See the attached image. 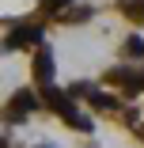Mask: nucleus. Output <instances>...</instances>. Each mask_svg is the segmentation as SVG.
Instances as JSON below:
<instances>
[{"label":"nucleus","mask_w":144,"mask_h":148,"mask_svg":"<svg viewBox=\"0 0 144 148\" xmlns=\"http://www.w3.org/2000/svg\"><path fill=\"white\" fill-rule=\"evenodd\" d=\"M42 99H46V106H53L57 114H61L65 122H68V118H76V106H72V99H68L65 91H57V87H49V84H46V91H42Z\"/></svg>","instance_id":"nucleus-1"},{"label":"nucleus","mask_w":144,"mask_h":148,"mask_svg":"<svg viewBox=\"0 0 144 148\" xmlns=\"http://www.w3.org/2000/svg\"><path fill=\"white\" fill-rule=\"evenodd\" d=\"M42 42V27H15V31L8 34V46H38Z\"/></svg>","instance_id":"nucleus-2"},{"label":"nucleus","mask_w":144,"mask_h":148,"mask_svg":"<svg viewBox=\"0 0 144 148\" xmlns=\"http://www.w3.org/2000/svg\"><path fill=\"white\" fill-rule=\"evenodd\" d=\"M34 106H38V103H34V95H27V91H19V95L12 99V106H8V110H12L8 118H15V122H19V118H27V110H34Z\"/></svg>","instance_id":"nucleus-3"},{"label":"nucleus","mask_w":144,"mask_h":148,"mask_svg":"<svg viewBox=\"0 0 144 148\" xmlns=\"http://www.w3.org/2000/svg\"><path fill=\"white\" fill-rule=\"evenodd\" d=\"M34 76H38L42 84H49V76H53V57H49V49L38 53V61H34Z\"/></svg>","instance_id":"nucleus-4"},{"label":"nucleus","mask_w":144,"mask_h":148,"mask_svg":"<svg viewBox=\"0 0 144 148\" xmlns=\"http://www.w3.org/2000/svg\"><path fill=\"white\" fill-rule=\"evenodd\" d=\"M125 12H129L133 19H140V23H144V0H129V4H125Z\"/></svg>","instance_id":"nucleus-5"},{"label":"nucleus","mask_w":144,"mask_h":148,"mask_svg":"<svg viewBox=\"0 0 144 148\" xmlns=\"http://www.w3.org/2000/svg\"><path fill=\"white\" fill-rule=\"evenodd\" d=\"M87 95H91V103H95V106H114V99H110V95H102V91H87Z\"/></svg>","instance_id":"nucleus-6"},{"label":"nucleus","mask_w":144,"mask_h":148,"mask_svg":"<svg viewBox=\"0 0 144 148\" xmlns=\"http://www.w3.org/2000/svg\"><path fill=\"white\" fill-rule=\"evenodd\" d=\"M72 0H46V12H65Z\"/></svg>","instance_id":"nucleus-7"},{"label":"nucleus","mask_w":144,"mask_h":148,"mask_svg":"<svg viewBox=\"0 0 144 148\" xmlns=\"http://www.w3.org/2000/svg\"><path fill=\"white\" fill-rule=\"evenodd\" d=\"M125 49H129L133 57H140V53H144V42H140V38H129V46H125Z\"/></svg>","instance_id":"nucleus-8"},{"label":"nucleus","mask_w":144,"mask_h":148,"mask_svg":"<svg viewBox=\"0 0 144 148\" xmlns=\"http://www.w3.org/2000/svg\"><path fill=\"white\" fill-rule=\"evenodd\" d=\"M140 84H144V76H140Z\"/></svg>","instance_id":"nucleus-9"}]
</instances>
